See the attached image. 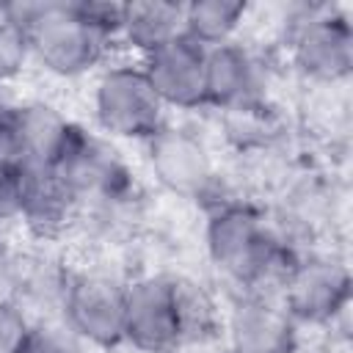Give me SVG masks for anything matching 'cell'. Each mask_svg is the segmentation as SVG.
<instances>
[{
    "label": "cell",
    "instance_id": "obj_1",
    "mask_svg": "<svg viewBox=\"0 0 353 353\" xmlns=\"http://www.w3.org/2000/svg\"><path fill=\"white\" fill-rule=\"evenodd\" d=\"M8 11L25 28L30 52L61 77L97 66L121 19L119 3H22Z\"/></svg>",
    "mask_w": 353,
    "mask_h": 353
},
{
    "label": "cell",
    "instance_id": "obj_2",
    "mask_svg": "<svg viewBox=\"0 0 353 353\" xmlns=\"http://www.w3.org/2000/svg\"><path fill=\"white\" fill-rule=\"evenodd\" d=\"M188 284L152 276L127 287L124 339L138 353H168L196 328V306H201Z\"/></svg>",
    "mask_w": 353,
    "mask_h": 353
},
{
    "label": "cell",
    "instance_id": "obj_3",
    "mask_svg": "<svg viewBox=\"0 0 353 353\" xmlns=\"http://www.w3.org/2000/svg\"><path fill=\"white\" fill-rule=\"evenodd\" d=\"M207 248L212 262L240 284H262L270 276L287 279L284 248L268 223L251 207H223L212 215L207 229Z\"/></svg>",
    "mask_w": 353,
    "mask_h": 353
},
{
    "label": "cell",
    "instance_id": "obj_4",
    "mask_svg": "<svg viewBox=\"0 0 353 353\" xmlns=\"http://www.w3.org/2000/svg\"><path fill=\"white\" fill-rule=\"evenodd\" d=\"M97 119L121 138H154L163 127V99L141 66H116L97 85Z\"/></svg>",
    "mask_w": 353,
    "mask_h": 353
},
{
    "label": "cell",
    "instance_id": "obj_5",
    "mask_svg": "<svg viewBox=\"0 0 353 353\" xmlns=\"http://www.w3.org/2000/svg\"><path fill=\"white\" fill-rule=\"evenodd\" d=\"M127 287L108 276H80L63 290L69 328L91 345L116 347L124 342Z\"/></svg>",
    "mask_w": 353,
    "mask_h": 353
},
{
    "label": "cell",
    "instance_id": "obj_6",
    "mask_svg": "<svg viewBox=\"0 0 353 353\" xmlns=\"http://www.w3.org/2000/svg\"><path fill=\"white\" fill-rule=\"evenodd\" d=\"M292 58L298 69L314 80H342L353 66V30L350 22L331 8H309L295 25Z\"/></svg>",
    "mask_w": 353,
    "mask_h": 353
},
{
    "label": "cell",
    "instance_id": "obj_7",
    "mask_svg": "<svg viewBox=\"0 0 353 353\" xmlns=\"http://www.w3.org/2000/svg\"><path fill=\"white\" fill-rule=\"evenodd\" d=\"M350 303V273L334 259L295 262L284 279V309L292 320L328 323Z\"/></svg>",
    "mask_w": 353,
    "mask_h": 353
},
{
    "label": "cell",
    "instance_id": "obj_8",
    "mask_svg": "<svg viewBox=\"0 0 353 353\" xmlns=\"http://www.w3.org/2000/svg\"><path fill=\"white\" fill-rule=\"evenodd\" d=\"M141 69L163 105H207V47L196 44L185 33L149 52Z\"/></svg>",
    "mask_w": 353,
    "mask_h": 353
},
{
    "label": "cell",
    "instance_id": "obj_9",
    "mask_svg": "<svg viewBox=\"0 0 353 353\" xmlns=\"http://www.w3.org/2000/svg\"><path fill=\"white\" fill-rule=\"evenodd\" d=\"M55 174L72 193V199H116L127 185V168L116 157L113 149H108L102 141L85 135L80 127L63 154V160L55 165Z\"/></svg>",
    "mask_w": 353,
    "mask_h": 353
},
{
    "label": "cell",
    "instance_id": "obj_10",
    "mask_svg": "<svg viewBox=\"0 0 353 353\" xmlns=\"http://www.w3.org/2000/svg\"><path fill=\"white\" fill-rule=\"evenodd\" d=\"M14 138L17 160L28 168H52L63 160L77 127L66 121L58 110L41 102H30L6 113Z\"/></svg>",
    "mask_w": 353,
    "mask_h": 353
},
{
    "label": "cell",
    "instance_id": "obj_11",
    "mask_svg": "<svg viewBox=\"0 0 353 353\" xmlns=\"http://www.w3.org/2000/svg\"><path fill=\"white\" fill-rule=\"evenodd\" d=\"M262 99V69L240 44H218L207 50V102L226 110H248Z\"/></svg>",
    "mask_w": 353,
    "mask_h": 353
},
{
    "label": "cell",
    "instance_id": "obj_12",
    "mask_svg": "<svg viewBox=\"0 0 353 353\" xmlns=\"http://www.w3.org/2000/svg\"><path fill=\"white\" fill-rule=\"evenodd\" d=\"M229 339L234 353H292L298 342L290 312L262 298H248L234 306Z\"/></svg>",
    "mask_w": 353,
    "mask_h": 353
},
{
    "label": "cell",
    "instance_id": "obj_13",
    "mask_svg": "<svg viewBox=\"0 0 353 353\" xmlns=\"http://www.w3.org/2000/svg\"><path fill=\"white\" fill-rule=\"evenodd\" d=\"M152 168L165 188L182 196H199L212 182L210 157L188 132L160 130L152 138Z\"/></svg>",
    "mask_w": 353,
    "mask_h": 353
},
{
    "label": "cell",
    "instance_id": "obj_14",
    "mask_svg": "<svg viewBox=\"0 0 353 353\" xmlns=\"http://www.w3.org/2000/svg\"><path fill=\"white\" fill-rule=\"evenodd\" d=\"M72 193L52 168L19 165V218L36 234H55L72 212Z\"/></svg>",
    "mask_w": 353,
    "mask_h": 353
},
{
    "label": "cell",
    "instance_id": "obj_15",
    "mask_svg": "<svg viewBox=\"0 0 353 353\" xmlns=\"http://www.w3.org/2000/svg\"><path fill=\"white\" fill-rule=\"evenodd\" d=\"M182 19H185V6L179 3H163V0L121 3L119 33L143 55H149L157 47L185 33Z\"/></svg>",
    "mask_w": 353,
    "mask_h": 353
},
{
    "label": "cell",
    "instance_id": "obj_16",
    "mask_svg": "<svg viewBox=\"0 0 353 353\" xmlns=\"http://www.w3.org/2000/svg\"><path fill=\"white\" fill-rule=\"evenodd\" d=\"M245 3L237 0H199L185 6V36L193 39L201 47H218L226 44L229 36L237 30V25L245 17Z\"/></svg>",
    "mask_w": 353,
    "mask_h": 353
},
{
    "label": "cell",
    "instance_id": "obj_17",
    "mask_svg": "<svg viewBox=\"0 0 353 353\" xmlns=\"http://www.w3.org/2000/svg\"><path fill=\"white\" fill-rule=\"evenodd\" d=\"M28 52L30 47L25 28L11 17L8 6H0V83L11 80L22 69Z\"/></svg>",
    "mask_w": 353,
    "mask_h": 353
},
{
    "label": "cell",
    "instance_id": "obj_18",
    "mask_svg": "<svg viewBox=\"0 0 353 353\" xmlns=\"http://www.w3.org/2000/svg\"><path fill=\"white\" fill-rule=\"evenodd\" d=\"M33 345V328L25 317V312L11 303L0 301V353H30Z\"/></svg>",
    "mask_w": 353,
    "mask_h": 353
},
{
    "label": "cell",
    "instance_id": "obj_19",
    "mask_svg": "<svg viewBox=\"0 0 353 353\" xmlns=\"http://www.w3.org/2000/svg\"><path fill=\"white\" fill-rule=\"evenodd\" d=\"M19 218V165L0 171V221Z\"/></svg>",
    "mask_w": 353,
    "mask_h": 353
},
{
    "label": "cell",
    "instance_id": "obj_20",
    "mask_svg": "<svg viewBox=\"0 0 353 353\" xmlns=\"http://www.w3.org/2000/svg\"><path fill=\"white\" fill-rule=\"evenodd\" d=\"M17 165H19V160H17L14 138H11V130H8V119L0 110V171L3 168H17Z\"/></svg>",
    "mask_w": 353,
    "mask_h": 353
},
{
    "label": "cell",
    "instance_id": "obj_21",
    "mask_svg": "<svg viewBox=\"0 0 353 353\" xmlns=\"http://www.w3.org/2000/svg\"><path fill=\"white\" fill-rule=\"evenodd\" d=\"M8 284H11V256H8L6 245L0 243V290ZM0 301H3V295H0Z\"/></svg>",
    "mask_w": 353,
    "mask_h": 353
}]
</instances>
